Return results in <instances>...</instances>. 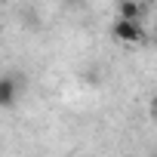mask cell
Instances as JSON below:
<instances>
[{"label": "cell", "mask_w": 157, "mask_h": 157, "mask_svg": "<svg viewBox=\"0 0 157 157\" xmlns=\"http://www.w3.org/2000/svg\"><path fill=\"white\" fill-rule=\"evenodd\" d=\"M154 157H157V154H154Z\"/></svg>", "instance_id": "5b68a950"}, {"label": "cell", "mask_w": 157, "mask_h": 157, "mask_svg": "<svg viewBox=\"0 0 157 157\" xmlns=\"http://www.w3.org/2000/svg\"><path fill=\"white\" fill-rule=\"evenodd\" d=\"M19 102V80L10 74L0 77V108H13Z\"/></svg>", "instance_id": "7a4b0ae2"}, {"label": "cell", "mask_w": 157, "mask_h": 157, "mask_svg": "<svg viewBox=\"0 0 157 157\" xmlns=\"http://www.w3.org/2000/svg\"><path fill=\"white\" fill-rule=\"evenodd\" d=\"M148 111H151V120H157V96L148 102Z\"/></svg>", "instance_id": "277c9868"}, {"label": "cell", "mask_w": 157, "mask_h": 157, "mask_svg": "<svg viewBox=\"0 0 157 157\" xmlns=\"http://www.w3.org/2000/svg\"><path fill=\"white\" fill-rule=\"evenodd\" d=\"M114 37L123 40V43H139V40H145L142 22H123V19H117V22H114Z\"/></svg>", "instance_id": "6da1fadb"}, {"label": "cell", "mask_w": 157, "mask_h": 157, "mask_svg": "<svg viewBox=\"0 0 157 157\" xmlns=\"http://www.w3.org/2000/svg\"><path fill=\"white\" fill-rule=\"evenodd\" d=\"M142 13H145L142 3H120V19H123V22H139Z\"/></svg>", "instance_id": "3957f363"}]
</instances>
